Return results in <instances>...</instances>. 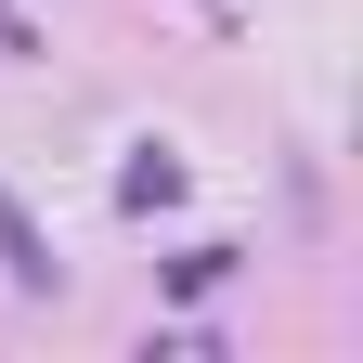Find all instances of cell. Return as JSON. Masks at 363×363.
<instances>
[{"mask_svg": "<svg viewBox=\"0 0 363 363\" xmlns=\"http://www.w3.org/2000/svg\"><path fill=\"white\" fill-rule=\"evenodd\" d=\"M0 52H26V26H13V13H0Z\"/></svg>", "mask_w": 363, "mask_h": 363, "instance_id": "3957f363", "label": "cell"}, {"mask_svg": "<svg viewBox=\"0 0 363 363\" xmlns=\"http://www.w3.org/2000/svg\"><path fill=\"white\" fill-rule=\"evenodd\" d=\"M117 195H130V208H169V195H182V156H156V143H143V156H130V182H117Z\"/></svg>", "mask_w": 363, "mask_h": 363, "instance_id": "7a4b0ae2", "label": "cell"}, {"mask_svg": "<svg viewBox=\"0 0 363 363\" xmlns=\"http://www.w3.org/2000/svg\"><path fill=\"white\" fill-rule=\"evenodd\" d=\"M0 259H13V286H52V259H39V234H26L13 195H0Z\"/></svg>", "mask_w": 363, "mask_h": 363, "instance_id": "6da1fadb", "label": "cell"}]
</instances>
